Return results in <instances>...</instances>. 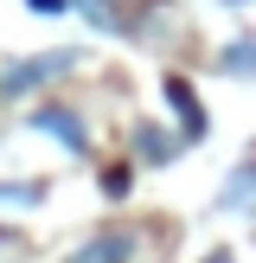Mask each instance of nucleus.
Segmentation results:
<instances>
[{
    "label": "nucleus",
    "instance_id": "5",
    "mask_svg": "<svg viewBox=\"0 0 256 263\" xmlns=\"http://www.w3.org/2000/svg\"><path fill=\"white\" fill-rule=\"evenodd\" d=\"M135 154H141V161H147V167H166V161H173V154H179V141H166V128L141 122V128H135Z\"/></svg>",
    "mask_w": 256,
    "mask_h": 263
},
{
    "label": "nucleus",
    "instance_id": "12",
    "mask_svg": "<svg viewBox=\"0 0 256 263\" xmlns=\"http://www.w3.org/2000/svg\"><path fill=\"white\" fill-rule=\"evenodd\" d=\"M205 263H237V257H230V251H211V257H205Z\"/></svg>",
    "mask_w": 256,
    "mask_h": 263
},
{
    "label": "nucleus",
    "instance_id": "2",
    "mask_svg": "<svg viewBox=\"0 0 256 263\" xmlns=\"http://www.w3.org/2000/svg\"><path fill=\"white\" fill-rule=\"evenodd\" d=\"M26 128H32V135H51L58 148H71V154H90V128H83V116L64 109V103H38V109L26 116Z\"/></svg>",
    "mask_w": 256,
    "mask_h": 263
},
{
    "label": "nucleus",
    "instance_id": "9",
    "mask_svg": "<svg viewBox=\"0 0 256 263\" xmlns=\"http://www.w3.org/2000/svg\"><path fill=\"white\" fill-rule=\"evenodd\" d=\"M128 180H135L128 167H109V174H102V193H109V199H128Z\"/></svg>",
    "mask_w": 256,
    "mask_h": 263
},
{
    "label": "nucleus",
    "instance_id": "3",
    "mask_svg": "<svg viewBox=\"0 0 256 263\" xmlns=\"http://www.w3.org/2000/svg\"><path fill=\"white\" fill-rule=\"evenodd\" d=\"M135 244H141L135 231H96V238H83L64 263H135Z\"/></svg>",
    "mask_w": 256,
    "mask_h": 263
},
{
    "label": "nucleus",
    "instance_id": "8",
    "mask_svg": "<svg viewBox=\"0 0 256 263\" xmlns=\"http://www.w3.org/2000/svg\"><path fill=\"white\" fill-rule=\"evenodd\" d=\"M71 7L83 13V20L96 26V32H115V26H122V20H115V7H109V0H71Z\"/></svg>",
    "mask_w": 256,
    "mask_h": 263
},
{
    "label": "nucleus",
    "instance_id": "1",
    "mask_svg": "<svg viewBox=\"0 0 256 263\" xmlns=\"http://www.w3.org/2000/svg\"><path fill=\"white\" fill-rule=\"evenodd\" d=\"M77 71V51H38V58H19L0 71V97H26V90L51 84V77H71Z\"/></svg>",
    "mask_w": 256,
    "mask_h": 263
},
{
    "label": "nucleus",
    "instance_id": "6",
    "mask_svg": "<svg viewBox=\"0 0 256 263\" xmlns=\"http://www.w3.org/2000/svg\"><path fill=\"white\" fill-rule=\"evenodd\" d=\"M250 205H256V161H243L224 180V212H250Z\"/></svg>",
    "mask_w": 256,
    "mask_h": 263
},
{
    "label": "nucleus",
    "instance_id": "13",
    "mask_svg": "<svg viewBox=\"0 0 256 263\" xmlns=\"http://www.w3.org/2000/svg\"><path fill=\"white\" fill-rule=\"evenodd\" d=\"M230 7H243V0H230Z\"/></svg>",
    "mask_w": 256,
    "mask_h": 263
},
{
    "label": "nucleus",
    "instance_id": "4",
    "mask_svg": "<svg viewBox=\"0 0 256 263\" xmlns=\"http://www.w3.org/2000/svg\"><path fill=\"white\" fill-rule=\"evenodd\" d=\"M166 103H173V116H186V148L192 141H205V109H199V97H192V84H179V77H166Z\"/></svg>",
    "mask_w": 256,
    "mask_h": 263
},
{
    "label": "nucleus",
    "instance_id": "10",
    "mask_svg": "<svg viewBox=\"0 0 256 263\" xmlns=\"http://www.w3.org/2000/svg\"><path fill=\"white\" fill-rule=\"evenodd\" d=\"M0 199H13V205H38L45 193H38V186H0Z\"/></svg>",
    "mask_w": 256,
    "mask_h": 263
},
{
    "label": "nucleus",
    "instance_id": "11",
    "mask_svg": "<svg viewBox=\"0 0 256 263\" xmlns=\"http://www.w3.org/2000/svg\"><path fill=\"white\" fill-rule=\"evenodd\" d=\"M32 7H38V13H58V7H64V0H32Z\"/></svg>",
    "mask_w": 256,
    "mask_h": 263
},
{
    "label": "nucleus",
    "instance_id": "7",
    "mask_svg": "<svg viewBox=\"0 0 256 263\" xmlns=\"http://www.w3.org/2000/svg\"><path fill=\"white\" fill-rule=\"evenodd\" d=\"M224 71H230V77H256V45H250V39L224 45Z\"/></svg>",
    "mask_w": 256,
    "mask_h": 263
}]
</instances>
